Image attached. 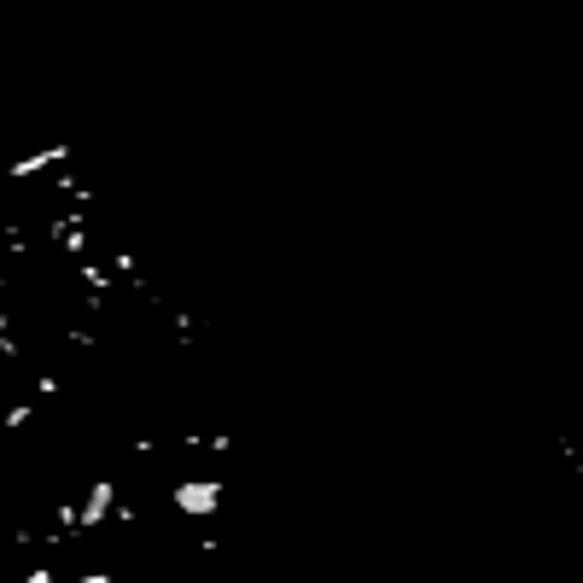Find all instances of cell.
<instances>
[{
	"mask_svg": "<svg viewBox=\"0 0 583 583\" xmlns=\"http://www.w3.org/2000/svg\"><path fill=\"white\" fill-rule=\"evenodd\" d=\"M170 502H175V514L210 519L216 508H222V484H216V479H181V484L170 490Z\"/></svg>",
	"mask_w": 583,
	"mask_h": 583,
	"instance_id": "cell-2",
	"label": "cell"
},
{
	"mask_svg": "<svg viewBox=\"0 0 583 583\" xmlns=\"http://www.w3.org/2000/svg\"><path fill=\"white\" fill-rule=\"evenodd\" d=\"M117 479H94L88 490H82V502H76V537H94V531H105L111 525V514H117Z\"/></svg>",
	"mask_w": 583,
	"mask_h": 583,
	"instance_id": "cell-1",
	"label": "cell"
},
{
	"mask_svg": "<svg viewBox=\"0 0 583 583\" xmlns=\"http://www.w3.org/2000/svg\"><path fill=\"white\" fill-rule=\"evenodd\" d=\"M0 496H6V484H0Z\"/></svg>",
	"mask_w": 583,
	"mask_h": 583,
	"instance_id": "cell-3",
	"label": "cell"
}]
</instances>
